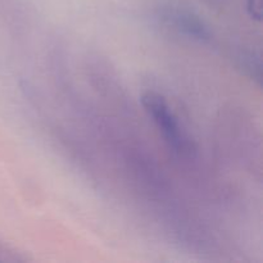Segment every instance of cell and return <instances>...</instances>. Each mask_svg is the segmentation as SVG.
Masks as SVG:
<instances>
[{"mask_svg":"<svg viewBox=\"0 0 263 263\" xmlns=\"http://www.w3.org/2000/svg\"><path fill=\"white\" fill-rule=\"evenodd\" d=\"M141 102H143L146 112L152 116L166 140L170 143V145L177 152L187 151L189 141L182 134L176 117L171 112L163 98L156 92H146L141 98Z\"/></svg>","mask_w":263,"mask_h":263,"instance_id":"obj_1","label":"cell"},{"mask_svg":"<svg viewBox=\"0 0 263 263\" xmlns=\"http://www.w3.org/2000/svg\"><path fill=\"white\" fill-rule=\"evenodd\" d=\"M172 20H174L175 25L182 32L187 33L189 36L197 39H207L208 31L205 26L203 25L202 21L197 17V15L192 14L189 12H177L172 13Z\"/></svg>","mask_w":263,"mask_h":263,"instance_id":"obj_2","label":"cell"},{"mask_svg":"<svg viewBox=\"0 0 263 263\" xmlns=\"http://www.w3.org/2000/svg\"><path fill=\"white\" fill-rule=\"evenodd\" d=\"M262 0H247V10L254 21L262 20Z\"/></svg>","mask_w":263,"mask_h":263,"instance_id":"obj_3","label":"cell"}]
</instances>
